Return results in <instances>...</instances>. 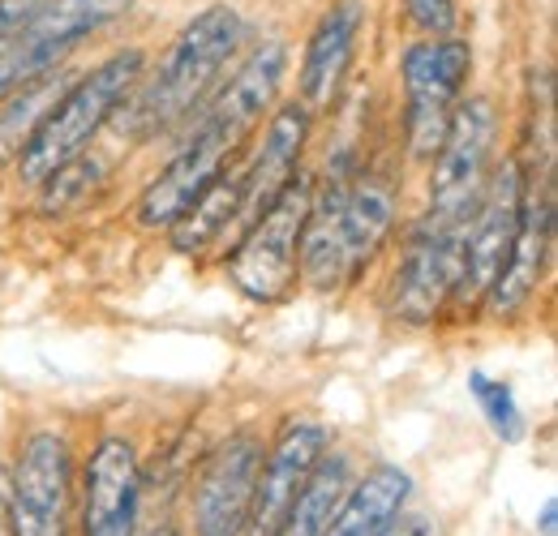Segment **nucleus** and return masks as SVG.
I'll return each mask as SVG.
<instances>
[{"mask_svg": "<svg viewBox=\"0 0 558 536\" xmlns=\"http://www.w3.org/2000/svg\"><path fill=\"white\" fill-rule=\"evenodd\" d=\"M254 44V22L241 4L215 0L198 9L181 31L163 44L159 57L146 61V73L134 86L130 103L112 117V134L125 146H159L181 134L215 86L232 73L241 52Z\"/></svg>", "mask_w": 558, "mask_h": 536, "instance_id": "1", "label": "nucleus"}, {"mask_svg": "<svg viewBox=\"0 0 558 536\" xmlns=\"http://www.w3.org/2000/svg\"><path fill=\"white\" fill-rule=\"evenodd\" d=\"M150 52L142 44H121L104 61L77 69L61 99L48 108V117L35 125L31 142L13 159V181L22 190H39L57 168L95 150L99 134L112 125V117L130 103L134 86L146 73Z\"/></svg>", "mask_w": 558, "mask_h": 536, "instance_id": "2", "label": "nucleus"}, {"mask_svg": "<svg viewBox=\"0 0 558 536\" xmlns=\"http://www.w3.org/2000/svg\"><path fill=\"white\" fill-rule=\"evenodd\" d=\"M473 39L469 35H447V39H421L413 35L400 57H396V77H400V142L409 163L429 168L434 150L442 146L456 103L464 99L473 82Z\"/></svg>", "mask_w": 558, "mask_h": 536, "instance_id": "3", "label": "nucleus"}, {"mask_svg": "<svg viewBox=\"0 0 558 536\" xmlns=\"http://www.w3.org/2000/svg\"><path fill=\"white\" fill-rule=\"evenodd\" d=\"M498 137H502V108L489 90H464V99L451 112V125L442 146L429 159V194L421 219L442 228H469L489 172L498 163Z\"/></svg>", "mask_w": 558, "mask_h": 536, "instance_id": "4", "label": "nucleus"}, {"mask_svg": "<svg viewBox=\"0 0 558 536\" xmlns=\"http://www.w3.org/2000/svg\"><path fill=\"white\" fill-rule=\"evenodd\" d=\"M314 198V168L305 163L283 194L271 202L267 215H258L228 249H223V270L228 283L250 301V305H283L301 279H296V245H301V228L310 215Z\"/></svg>", "mask_w": 558, "mask_h": 536, "instance_id": "5", "label": "nucleus"}, {"mask_svg": "<svg viewBox=\"0 0 558 536\" xmlns=\"http://www.w3.org/2000/svg\"><path fill=\"white\" fill-rule=\"evenodd\" d=\"M77 511V447L70 429L39 425L22 438L9 489H4V528L9 536H70Z\"/></svg>", "mask_w": 558, "mask_h": 536, "instance_id": "6", "label": "nucleus"}, {"mask_svg": "<svg viewBox=\"0 0 558 536\" xmlns=\"http://www.w3.org/2000/svg\"><path fill=\"white\" fill-rule=\"evenodd\" d=\"M134 4L138 0H44V9L26 26L0 35V99L61 65H73V57L95 35L134 13Z\"/></svg>", "mask_w": 558, "mask_h": 536, "instance_id": "7", "label": "nucleus"}, {"mask_svg": "<svg viewBox=\"0 0 558 536\" xmlns=\"http://www.w3.org/2000/svg\"><path fill=\"white\" fill-rule=\"evenodd\" d=\"M464 267V228L413 219L387 283V318L404 331H429L451 314Z\"/></svg>", "mask_w": 558, "mask_h": 536, "instance_id": "8", "label": "nucleus"}, {"mask_svg": "<svg viewBox=\"0 0 558 536\" xmlns=\"http://www.w3.org/2000/svg\"><path fill=\"white\" fill-rule=\"evenodd\" d=\"M533 176L520 163L515 150L498 155L494 172H489L482 202L464 228V267H460V288H456V318H469L482 309V296L489 283L498 279V270L507 263L511 245H515V228H520V210H524V194H529Z\"/></svg>", "mask_w": 558, "mask_h": 536, "instance_id": "9", "label": "nucleus"}, {"mask_svg": "<svg viewBox=\"0 0 558 536\" xmlns=\"http://www.w3.org/2000/svg\"><path fill=\"white\" fill-rule=\"evenodd\" d=\"M267 438L254 425L228 429L190 476V536H245Z\"/></svg>", "mask_w": 558, "mask_h": 536, "instance_id": "10", "label": "nucleus"}, {"mask_svg": "<svg viewBox=\"0 0 558 536\" xmlns=\"http://www.w3.org/2000/svg\"><path fill=\"white\" fill-rule=\"evenodd\" d=\"M142 451L130 434H99L77 468V528L82 536H134L142 528Z\"/></svg>", "mask_w": 558, "mask_h": 536, "instance_id": "11", "label": "nucleus"}, {"mask_svg": "<svg viewBox=\"0 0 558 536\" xmlns=\"http://www.w3.org/2000/svg\"><path fill=\"white\" fill-rule=\"evenodd\" d=\"M550 249H555V176L529 185L520 228H515V245H511L507 263L498 270V279L482 296L477 314H486L498 327H511V322L529 318L533 305H537V292L550 279Z\"/></svg>", "mask_w": 558, "mask_h": 536, "instance_id": "12", "label": "nucleus"}, {"mask_svg": "<svg viewBox=\"0 0 558 536\" xmlns=\"http://www.w3.org/2000/svg\"><path fill=\"white\" fill-rule=\"evenodd\" d=\"M365 31H369V0H331L314 17V26L301 44L296 95H292L314 121L340 112Z\"/></svg>", "mask_w": 558, "mask_h": 536, "instance_id": "13", "label": "nucleus"}, {"mask_svg": "<svg viewBox=\"0 0 558 536\" xmlns=\"http://www.w3.org/2000/svg\"><path fill=\"white\" fill-rule=\"evenodd\" d=\"M310 137H314V117L296 99H279L271 117L258 125V134L250 137V146L241 150V206H236V223H232L228 245L258 215H267L271 202L283 194V185L305 168Z\"/></svg>", "mask_w": 558, "mask_h": 536, "instance_id": "14", "label": "nucleus"}, {"mask_svg": "<svg viewBox=\"0 0 558 536\" xmlns=\"http://www.w3.org/2000/svg\"><path fill=\"white\" fill-rule=\"evenodd\" d=\"M331 447H336V434H331L327 421H318V416L283 421V429L263 451V468H258V485H254V511H250L245 536L276 533L283 511L292 507V498L301 494V485L310 480V472L318 468V460Z\"/></svg>", "mask_w": 558, "mask_h": 536, "instance_id": "15", "label": "nucleus"}, {"mask_svg": "<svg viewBox=\"0 0 558 536\" xmlns=\"http://www.w3.org/2000/svg\"><path fill=\"white\" fill-rule=\"evenodd\" d=\"M396 223H400L396 172L374 168L365 159V168L349 181L344 206H340V249H344V283L349 288L361 283V275L374 267V258L387 249Z\"/></svg>", "mask_w": 558, "mask_h": 536, "instance_id": "16", "label": "nucleus"}, {"mask_svg": "<svg viewBox=\"0 0 558 536\" xmlns=\"http://www.w3.org/2000/svg\"><path fill=\"white\" fill-rule=\"evenodd\" d=\"M413 489H417L413 472L400 464H374V468L356 472L331 528L323 536H378L409 511Z\"/></svg>", "mask_w": 558, "mask_h": 536, "instance_id": "17", "label": "nucleus"}, {"mask_svg": "<svg viewBox=\"0 0 558 536\" xmlns=\"http://www.w3.org/2000/svg\"><path fill=\"white\" fill-rule=\"evenodd\" d=\"M236 206H241V159H232L207 185V194L168 228L172 249L185 258H203L210 249H223L232 236V223H236Z\"/></svg>", "mask_w": 558, "mask_h": 536, "instance_id": "18", "label": "nucleus"}, {"mask_svg": "<svg viewBox=\"0 0 558 536\" xmlns=\"http://www.w3.org/2000/svg\"><path fill=\"white\" fill-rule=\"evenodd\" d=\"M352 476H356V460L344 447H331L318 468L310 472V480L301 485V494L292 498V507L283 511L279 528L271 536H323L331 528L344 494H349Z\"/></svg>", "mask_w": 558, "mask_h": 536, "instance_id": "19", "label": "nucleus"}, {"mask_svg": "<svg viewBox=\"0 0 558 536\" xmlns=\"http://www.w3.org/2000/svg\"><path fill=\"white\" fill-rule=\"evenodd\" d=\"M73 73H77V65H61L57 73H48V77L13 90L9 99H0V163H13L17 159V150L31 142L35 125L61 99V90L73 82Z\"/></svg>", "mask_w": 558, "mask_h": 536, "instance_id": "20", "label": "nucleus"}, {"mask_svg": "<svg viewBox=\"0 0 558 536\" xmlns=\"http://www.w3.org/2000/svg\"><path fill=\"white\" fill-rule=\"evenodd\" d=\"M469 395L477 400L482 407V416H486L489 434L502 442V447H515V442H524V434H529V416H524V407L515 400V387L507 382V378H489L482 369H473L469 374Z\"/></svg>", "mask_w": 558, "mask_h": 536, "instance_id": "21", "label": "nucleus"}, {"mask_svg": "<svg viewBox=\"0 0 558 536\" xmlns=\"http://www.w3.org/2000/svg\"><path fill=\"white\" fill-rule=\"evenodd\" d=\"M104 181H108L104 159H99L95 150H86V155L70 159L65 168H57L35 194H39V202H44L48 215H61V210H73V206H86L90 194H95Z\"/></svg>", "mask_w": 558, "mask_h": 536, "instance_id": "22", "label": "nucleus"}, {"mask_svg": "<svg viewBox=\"0 0 558 536\" xmlns=\"http://www.w3.org/2000/svg\"><path fill=\"white\" fill-rule=\"evenodd\" d=\"M400 17L404 26L421 39H447L460 35V0H400Z\"/></svg>", "mask_w": 558, "mask_h": 536, "instance_id": "23", "label": "nucleus"}, {"mask_svg": "<svg viewBox=\"0 0 558 536\" xmlns=\"http://www.w3.org/2000/svg\"><path fill=\"white\" fill-rule=\"evenodd\" d=\"M378 536H438V520L425 511H404L396 524H387Z\"/></svg>", "mask_w": 558, "mask_h": 536, "instance_id": "24", "label": "nucleus"}, {"mask_svg": "<svg viewBox=\"0 0 558 536\" xmlns=\"http://www.w3.org/2000/svg\"><path fill=\"white\" fill-rule=\"evenodd\" d=\"M39 9H44V0H0V35H9V31H17V26H26Z\"/></svg>", "mask_w": 558, "mask_h": 536, "instance_id": "25", "label": "nucleus"}, {"mask_svg": "<svg viewBox=\"0 0 558 536\" xmlns=\"http://www.w3.org/2000/svg\"><path fill=\"white\" fill-rule=\"evenodd\" d=\"M134 536H185V533H181V524H177V520H159V524H146V528H138Z\"/></svg>", "mask_w": 558, "mask_h": 536, "instance_id": "26", "label": "nucleus"}, {"mask_svg": "<svg viewBox=\"0 0 558 536\" xmlns=\"http://www.w3.org/2000/svg\"><path fill=\"white\" fill-rule=\"evenodd\" d=\"M555 511H558V502L546 498V507H542V536H555Z\"/></svg>", "mask_w": 558, "mask_h": 536, "instance_id": "27", "label": "nucleus"}]
</instances>
